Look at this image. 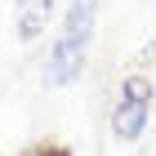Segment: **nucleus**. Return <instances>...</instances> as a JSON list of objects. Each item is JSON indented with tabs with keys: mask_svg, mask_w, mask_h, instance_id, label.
<instances>
[{
	"mask_svg": "<svg viewBox=\"0 0 156 156\" xmlns=\"http://www.w3.org/2000/svg\"><path fill=\"white\" fill-rule=\"evenodd\" d=\"M147 120H152V85L143 76H129L120 85L116 107H112V134L125 138V143H134V138H143Z\"/></svg>",
	"mask_w": 156,
	"mask_h": 156,
	"instance_id": "obj_2",
	"label": "nucleus"
},
{
	"mask_svg": "<svg viewBox=\"0 0 156 156\" xmlns=\"http://www.w3.org/2000/svg\"><path fill=\"white\" fill-rule=\"evenodd\" d=\"M98 27V0H72L67 13H62V27L54 36V49L45 58V85H72L85 72V58H89V40H94Z\"/></svg>",
	"mask_w": 156,
	"mask_h": 156,
	"instance_id": "obj_1",
	"label": "nucleus"
},
{
	"mask_svg": "<svg viewBox=\"0 0 156 156\" xmlns=\"http://www.w3.org/2000/svg\"><path fill=\"white\" fill-rule=\"evenodd\" d=\"M49 13H54V5L49 0H18V13H13V31H18V40H36L40 31H45Z\"/></svg>",
	"mask_w": 156,
	"mask_h": 156,
	"instance_id": "obj_3",
	"label": "nucleus"
},
{
	"mask_svg": "<svg viewBox=\"0 0 156 156\" xmlns=\"http://www.w3.org/2000/svg\"><path fill=\"white\" fill-rule=\"evenodd\" d=\"M152 120H156V85H152Z\"/></svg>",
	"mask_w": 156,
	"mask_h": 156,
	"instance_id": "obj_4",
	"label": "nucleus"
}]
</instances>
